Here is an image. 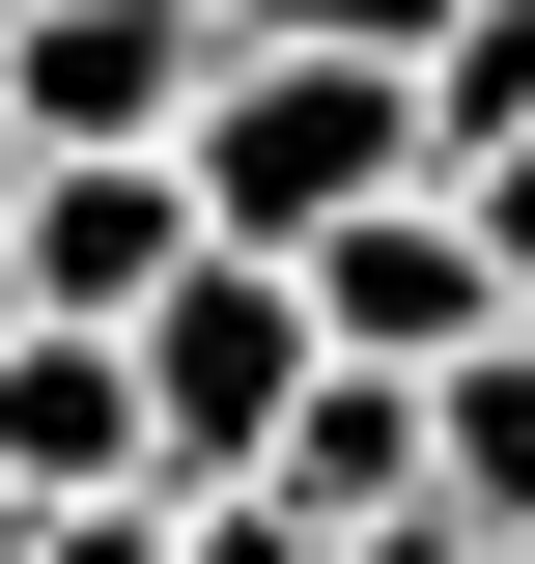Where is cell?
<instances>
[{
    "label": "cell",
    "mask_w": 535,
    "mask_h": 564,
    "mask_svg": "<svg viewBox=\"0 0 535 564\" xmlns=\"http://www.w3.org/2000/svg\"><path fill=\"white\" fill-rule=\"evenodd\" d=\"M338 564H479V536H451V508H367V536H338Z\"/></svg>",
    "instance_id": "obj_12"
},
{
    "label": "cell",
    "mask_w": 535,
    "mask_h": 564,
    "mask_svg": "<svg viewBox=\"0 0 535 564\" xmlns=\"http://www.w3.org/2000/svg\"><path fill=\"white\" fill-rule=\"evenodd\" d=\"M254 57H451V0H226Z\"/></svg>",
    "instance_id": "obj_9"
},
{
    "label": "cell",
    "mask_w": 535,
    "mask_h": 564,
    "mask_svg": "<svg viewBox=\"0 0 535 564\" xmlns=\"http://www.w3.org/2000/svg\"><path fill=\"white\" fill-rule=\"evenodd\" d=\"M170 564H338L310 480H170Z\"/></svg>",
    "instance_id": "obj_8"
},
{
    "label": "cell",
    "mask_w": 535,
    "mask_h": 564,
    "mask_svg": "<svg viewBox=\"0 0 535 564\" xmlns=\"http://www.w3.org/2000/svg\"><path fill=\"white\" fill-rule=\"evenodd\" d=\"M423 170H451V141H423V57H226V113H198V198L254 226V254L423 198Z\"/></svg>",
    "instance_id": "obj_1"
},
{
    "label": "cell",
    "mask_w": 535,
    "mask_h": 564,
    "mask_svg": "<svg viewBox=\"0 0 535 564\" xmlns=\"http://www.w3.org/2000/svg\"><path fill=\"white\" fill-rule=\"evenodd\" d=\"M451 536H535V311L451 367Z\"/></svg>",
    "instance_id": "obj_6"
},
{
    "label": "cell",
    "mask_w": 535,
    "mask_h": 564,
    "mask_svg": "<svg viewBox=\"0 0 535 564\" xmlns=\"http://www.w3.org/2000/svg\"><path fill=\"white\" fill-rule=\"evenodd\" d=\"M310 311H338V367H479V339H507V254H479V198L423 170V198L310 226Z\"/></svg>",
    "instance_id": "obj_4"
},
{
    "label": "cell",
    "mask_w": 535,
    "mask_h": 564,
    "mask_svg": "<svg viewBox=\"0 0 535 564\" xmlns=\"http://www.w3.org/2000/svg\"><path fill=\"white\" fill-rule=\"evenodd\" d=\"M0 226H29V311H113V339H141V311L226 254L198 141H29V198H0Z\"/></svg>",
    "instance_id": "obj_3"
},
{
    "label": "cell",
    "mask_w": 535,
    "mask_h": 564,
    "mask_svg": "<svg viewBox=\"0 0 535 564\" xmlns=\"http://www.w3.org/2000/svg\"><path fill=\"white\" fill-rule=\"evenodd\" d=\"M0 29H29V0H0Z\"/></svg>",
    "instance_id": "obj_16"
},
{
    "label": "cell",
    "mask_w": 535,
    "mask_h": 564,
    "mask_svg": "<svg viewBox=\"0 0 535 564\" xmlns=\"http://www.w3.org/2000/svg\"><path fill=\"white\" fill-rule=\"evenodd\" d=\"M479 564H535V536H479Z\"/></svg>",
    "instance_id": "obj_15"
},
{
    "label": "cell",
    "mask_w": 535,
    "mask_h": 564,
    "mask_svg": "<svg viewBox=\"0 0 535 564\" xmlns=\"http://www.w3.org/2000/svg\"><path fill=\"white\" fill-rule=\"evenodd\" d=\"M423 141H451V170H507V141H535V0H451V57H423Z\"/></svg>",
    "instance_id": "obj_7"
},
{
    "label": "cell",
    "mask_w": 535,
    "mask_h": 564,
    "mask_svg": "<svg viewBox=\"0 0 535 564\" xmlns=\"http://www.w3.org/2000/svg\"><path fill=\"white\" fill-rule=\"evenodd\" d=\"M0 480L29 508H141L170 480V395H141L113 311H29V339H0Z\"/></svg>",
    "instance_id": "obj_5"
},
{
    "label": "cell",
    "mask_w": 535,
    "mask_h": 564,
    "mask_svg": "<svg viewBox=\"0 0 535 564\" xmlns=\"http://www.w3.org/2000/svg\"><path fill=\"white\" fill-rule=\"evenodd\" d=\"M141 395H170V480H254L282 423L338 395V311H310V254H254V226H226V254L141 311Z\"/></svg>",
    "instance_id": "obj_2"
},
{
    "label": "cell",
    "mask_w": 535,
    "mask_h": 564,
    "mask_svg": "<svg viewBox=\"0 0 535 564\" xmlns=\"http://www.w3.org/2000/svg\"><path fill=\"white\" fill-rule=\"evenodd\" d=\"M451 198H479V254H507V311H535V141H507V170H451Z\"/></svg>",
    "instance_id": "obj_10"
},
{
    "label": "cell",
    "mask_w": 535,
    "mask_h": 564,
    "mask_svg": "<svg viewBox=\"0 0 535 564\" xmlns=\"http://www.w3.org/2000/svg\"><path fill=\"white\" fill-rule=\"evenodd\" d=\"M0 339H29V226H0Z\"/></svg>",
    "instance_id": "obj_13"
},
{
    "label": "cell",
    "mask_w": 535,
    "mask_h": 564,
    "mask_svg": "<svg viewBox=\"0 0 535 564\" xmlns=\"http://www.w3.org/2000/svg\"><path fill=\"white\" fill-rule=\"evenodd\" d=\"M29 536H57V508H29V480H0V564H29Z\"/></svg>",
    "instance_id": "obj_14"
},
{
    "label": "cell",
    "mask_w": 535,
    "mask_h": 564,
    "mask_svg": "<svg viewBox=\"0 0 535 564\" xmlns=\"http://www.w3.org/2000/svg\"><path fill=\"white\" fill-rule=\"evenodd\" d=\"M29 564H170V480H141V508H57Z\"/></svg>",
    "instance_id": "obj_11"
}]
</instances>
